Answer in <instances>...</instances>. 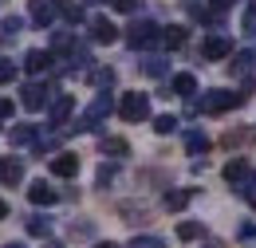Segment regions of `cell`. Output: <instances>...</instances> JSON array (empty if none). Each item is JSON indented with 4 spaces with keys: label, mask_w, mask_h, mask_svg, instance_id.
<instances>
[{
    "label": "cell",
    "mask_w": 256,
    "mask_h": 248,
    "mask_svg": "<svg viewBox=\"0 0 256 248\" xmlns=\"http://www.w3.org/2000/svg\"><path fill=\"white\" fill-rule=\"evenodd\" d=\"M174 94H182V98H193V94H197V79H193L190 71L174 75Z\"/></svg>",
    "instance_id": "cell-16"
},
{
    "label": "cell",
    "mask_w": 256,
    "mask_h": 248,
    "mask_svg": "<svg viewBox=\"0 0 256 248\" xmlns=\"http://www.w3.org/2000/svg\"><path fill=\"white\" fill-rule=\"evenodd\" d=\"M4 248H24V244H4Z\"/></svg>",
    "instance_id": "cell-43"
},
{
    "label": "cell",
    "mask_w": 256,
    "mask_h": 248,
    "mask_svg": "<svg viewBox=\"0 0 256 248\" xmlns=\"http://www.w3.org/2000/svg\"><path fill=\"white\" fill-rule=\"evenodd\" d=\"M98 150H102V154H114V158H126L130 154V146L122 142V138H102V142H98Z\"/></svg>",
    "instance_id": "cell-20"
},
{
    "label": "cell",
    "mask_w": 256,
    "mask_h": 248,
    "mask_svg": "<svg viewBox=\"0 0 256 248\" xmlns=\"http://www.w3.org/2000/svg\"><path fill=\"white\" fill-rule=\"evenodd\" d=\"M197 236H205V228L197 220H182L178 224V240H197Z\"/></svg>",
    "instance_id": "cell-24"
},
{
    "label": "cell",
    "mask_w": 256,
    "mask_h": 248,
    "mask_svg": "<svg viewBox=\"0 0 256 248\" xmlns=\"http://www.w3.org/2000/svg\"><path fill=\"white\" fill-rule=\"evenodd\" d=\"M28 16H32V24H40V28H48V24L56 20V0H32V8H28Z\"/></svg>",
    "instance_id": "cell-10"
},
{
    "label": "cell",
    "mask_w": 256,
    "mask_h": 248,
    "mask_svg": "<svg viewBox=\"0 0 256 248\" xmlns=\"http://www.w3.org/2000/svg\"><path fill=\"white\" fill-rule=\"evenodd\" d=\"M205 248H224V240H217V236H205Z\"/></svg>",
    "instance_id": "cell-39"
},
{
    "label": "cell",
    "mask_w": 256,
    "mask_h": 248,
    "mask_svg": "<svg viewBox=\"0 0 256 248\" xmlns=\"http://www.w3.org/2000/svg\"><path fill=\"white\" fill-rule=\"evenodd\" d=\"M12 79H16V63L0 60V87H4V83H12Z\"/></svg>",
    "instance_id": "cell-33"
},
{
    "label": "cell",
    "mask_w": 256,
    "mask_h": 248,
    "mask_svg": "<svg viewBox=\"0 0 256 248\" xmlns=\"http://www.w3.org/2000/svg\"><path fill=\"white\" fill-rule=\"evenodd\" d=\"M8 138H12V146H32V142H40V138H36V126H12V130H8Z\"/></svg>",
    "instance_id": "cell-17"
},
{
    "label": "cell",
    "mask_w": 256,
    "mask_h": 248,
    "mask_svg": "<svg viewBox=\"0 0 256 248\" xmlns=\"http://www.w3.org/2000/svg\"><path fill=\"white\" fill-rule=\"evenodd\" d=\"M118 114L126 118V122H146L150 118V94H138V91H130L118 98Z\"/></svg>",
    "instance_id": "cell-4"
},
{
    "label": "cell",
    "mask_w": 256,
    "mask_h": 248,
    "mask_svg": "<svg viewBox=\"0 0 256 248\" xmlns=\"http://www.w3.org/2000/svg\"><path fill=\"white\" fill-rule=\"evenodd\" d=\"M71 110H75V98H71V94H56V98H52V106H48V118H52V126H67Z\"/></svg>",
    "instance_id": "cell-7"
},
{
    "label": "cell",
    "mask_w": 256,
    "mask_h": 248,
    "mask_svg": "<svg viewBox=\"0 0 256 248\" xmlns=\"http://www.w3.org/2000/svg\"><path fill=\"white\" fill-rule=\"evenodd\" d=\"M91 40H95V44H114V40H118V28H114L106 16H95V20H91Z\"/></svg>",
    "instance_id": "cell-9"
},
{
    "label": "cell",
    "mask_w": 256,
    "mask_h": 248,
    "mask_svg": "<svg viewBox=\"0 0 256 248\" xmlns=\"http://www.w3.org/2000/svg\"><path fill=\"white\" fill-rule=\"evenodd\" d=\"M162 44H166V48H182V44H186V28H182V24L162 28Z\"/></svg>",
    "instance_id": "cell-19"
},
{
    "label": "cell",
    "mask_w": 256,
    "mask_h": 248,
    "mask_svg": "<svg viewBox=\"0 0 256 248\" xmlns=\"http://www.w3.org/2000/svg\"><path fill=\"white\" fill-rule=\"evenodd\" d=\"M110 110H114V98H110V94H98L95 102H91V106L71 122V130H98L102 118H110Z\"/></svg>",
    "instance_id": "cell-2"
},
{
    "label": "cell",
    "mask_w": 256,
    "mask_h": 248,
    "mask_svg": "<svg viewBox=\"0 0 256 248\" xmlns=\"http://www.w3.org/2000/svg\"><path fill=\"white\" fill-rule=\"evenodd\" d=\"M20 102H24V110H44V106H52L48 83H28V87L20 91Z\"/></svg>",
    "instance_id": "cell-5"
},
{
    "label": "cell",
    "mask_w": 256,
    "mask_h": 248,
    "mask_svg": "<svg viewBox=\"0 0 256 248\" xmlns=\"http://www.w3.org/2000/svg\"><path fill=\"white\" fill-rule=\"evenodd\" d=\"M52 174H56V178H75V174H79V158L75 154H56L52 158Z\"/></svg>",
    "instance_id": "cell-11"
},
{
    "label": "cell",
    "mask_w": 256,
    "mask_h": 248,
    "mask_svg": "<svg viewBox=\"0 0 256 248\" xmlns=\"http://www.w3.org/2000/svg\"><path fill=\"white\" fill-rule=\"evenodd\" d=\"M244 32L256 36V0H248V8H244Z\"/></svg>",
    "instance_id": "cell-32"
},
{
    "label": "cell",
    "mask_w": 256,
    "mask_h": 248,
    "mask_svg": "<svg viewBox=\"0 0 256 248\" xmlns=\"http://www.w3.org/2000/svg\"><path fill=\"white\" fill-rule=\"evenodd\" d=\"M28 197H32V205H56V201H60V193L48 186V182H36V186L28 189Z\"/></svg>",
    "instance_id": "cell-13"
},
{
    "label": "cell",
    "mask_w": 256,
    "mask_h": 248,
    "mask_svg": "<svg viewBox=\"0 0 256 248\" xmlns=\"http://www.w3.org/2000/svg\"><path fill=\"white\" fill-rule=\"evenodd\" d=\"M162 40V28L154 24V20H134L126 28V44L134 48V52H142V48H154Z\"/></svg>",
    "instance_id": "cell-3"
},
{
    "label": "cell",
    "mask_w": 256,
    "mask_h": 248,
    "mask_svg": "<svg viewBox=\"0 0 256 248\" xmlns=\"http://www.w3.org/2000/svg\"><path fill=\"white\" fill-rule=\"evenodd\" d=\"M232 4H236V0H213V12H217V16H221V12H228V8H232Z\"/></svg>",
    "instance_id": "cell-38"
},
{
    "label": "cell",
    "mask_w": 256,
    "mask_h": 248,
    "mask_svg": "<svg viewBox=\"0 0 256 248\" xmlns=\"http://www.w3.org/2000/svg\"><path fill=\"white\" fill-rule=\"evenodd\" d=\"M0 217H8V205H4V201H0Z\"/></svg>",
    "instance_id": "cell-40"
},
{
    "label": "cell",
    "mask_w": 256,
    "mask_h": 248,
    "mask_svg": "<svg viewBox=\"0 0 256 248\" xmlns=\"http://www.w3.org/2000/svg\"><path fill=\"white\" fill-rule=\"evenodd\" d=\"M95 248H114V244H110V240H102V244H95Z\"/></svg>",
    "instance_id": "cell-41"
},
{
    "label": "cell",
    "mask_w": 256,
    "mask_h": 248,
    "mask_svg": "<svg viewBox=\"0 0 256 248\" xmlns=\"http://www.w3.org/2000/svg\"><path fill=\"white\" fill-rule=\"evenodd\" d=\"M248 94H232V91H205L201 94V102H193L190 110H205V114H224V110H232V106H240Z\"/></svg>",
    "instance_id": "cell-1"
},
{
    "label": "cell",
    "mask_w": 256,
    "mask_h": 248,
    "mask_svg": "<svg viewBox=\"0 0 256 248\" xmlns=\"http://www.w3.org/2000/svg\"><path fill=\"white\" fill-rule=\"evenodd\" d=\"M126 248H166V240L162 236H134Z\"/></svg>",
    "instance_id": "cell-31"
},
{
    "label": "cell",
    "mask_w": 256,
    "mask_h": 248,
    "mask_svg": "<svg viewBox=\"0 0 256 248\" xmlns=\"http://www.w3.org/2000/svg\"><path fill=\"white\" fill-rule=\"evenodd\" d=\"M71 48H75V40H71L67 32H56V36H52V52H71Z\"/></svg>",
    "instance_id": "cell-30"
},
{
    "label": "cell",
    "mask_w": 256,
    "mask_h": 248,
    "mask_svg": "<svg viewBox=\"0 0 256 248\" xmlns=\"http://www.w3.org/2000/svg\"><path fill=\"white\" fill-rule=\"evenodd\" d=\"M248 170H252V166H248L244 158H232V162L224 166V182H228V186H240V182L248 178Z\"/></svg>",
    "instance_id": "cell-12"
},
{
    "label": "cell",
    "mask_w": 256,
    "mask_h": 248,
    "mask_svg": "<svg viewBox=\"0 0 256 248\" xmlns=\"http://www.w3.org/2000/svg\"><path fill=\"white\" fill-rule=\"evenodd\" d=\"M91 83L102 87V91H106V87H114V71H110V67H98V71H91Z\"/></svg>",
    "instance_id": "cell-26"
},
{
    "label": "cell",
    "mask_w": 256,
    "mask_h": 248,
    "mask_svg": "<svg viewBox=\"0 0 256 248\" xmlns=\"http://www.w3.org/2000/svg\"><path fill=\"white\" fill-rule=\"evenodd\" d=\"M201 56H205V60H228V56H232V40H228V36H221V32L205 36V44H201Z\"/></svg>",
    "instance_id": "cell-6"
},
{
    "label": "cell",
    "mask_w": 256,
    "mask_h": 248,
    "mask_svg": "<svg viewBox=\"0 0 256 248\" xmlns=\"http://www.w3.org/2000/svg\"><path fill=\"white\" fill-rule=\"evenodd\" d=\"M56 12L67 16L71 24H79V20H83V8H79V4H71V0H56Z\"/></svg>",
    "instance_id": "cell-23"
},
{
    "label": "cell",
    "mask_w": 256,
    "mask_h": 248,
    "mask_svg": "<svg viewBox=\"0 0 256 248\" xmlns=\"http://www.w3.org/2000/svg\"><path fill=\"white\" fill-rule=\"evenodd\" d=\"M256 63V52H240V56H232V75H248V67Z\"/></svg>",
    "instance_id": "cell-22"
},
{
    "label": "cell",
    "mask_w": 256,
    "mask_h": 248,
    "mask_svg": "<svg viewBox=\"0 0 256 248\" xmlns=\"http://www.w3.org/2000/svg\"><path fill=\"white\" fill-rule=\"evenodd\" d=\"M0 182L4 186H20L24 182V162L20 158H0Z\"/></svg>",
    "instance_id": "cell-8"
},
{
    "label": "cell",
    "mask_w": 256,
    "mask_h": 248,
    "mask_svg": "<svg viewBox=\"0 0 256 248\" xmlns=\"http://www.w3.org/2000/svg\"><path fill=\"white\" fill-rule=\"evenodd\" d=\"M24 67H28L32 75H40V71H48V67H52V52H40V48H32V52L24 56Z\"/></svg>",
    "instance_id": "cell-14"
},
{
    "label": "cell",
    "mask_w": 256,
    "mask_h": 248,
    "mask_svg": "<svg viewBox=\"0 0 256 248\" xmlns=\"http://www.w3.org/2000/svg\"><path fill=\"white\" fill-rule=\"evenodd\" d=\"M154 130H158V134H174V130H178V118H174V114H158V118H154Z\"/></svg>",
    "instance_id": "cell-29"
},
{
    "label": "cell",
    "mask_w": 256,
    "mask_h": 248,
    "mask_svg": "<svg viewBox=\"0 0 256 248\" xmlns=\"http://www.w3.org/2000/svg\"><path fill=\"white\" fill-rule=\"evenodd\" d=\"M110 8H114V12H134L138 0H110Z\"/></svg>",
    "instance_id": "cell-34"
},
{
    "label": "cell",
    "mask_w": 256,
    "mask_h": 248,
    "mask_svg": "<svg viewBox=\"0 0 256 248\" xmlns=\"http://www.w3.org/2000/svg\"><path fill=\"white\" fill-rule=\"evenodd\" d=\"M110 178H114V166H102L98 170V186H110Z\"/></svg>",
    "instance_id": "cell-36"
},
{
    "label": "cell",
    "mask_w": 256,
    "mask_h": 248,
    "mask_svg": "<svg viewBox=\"0 0 256 248\" xmlns=\"http://www.w3.org/2000/svg\"><path fill=\"white\" fill-rule=\"evenodd\" d=\"M186 205H190V189H170V193H166V209H170V213H182Z\"/></svg>",
    "instance_id": "cell-18"
},
{
    "label": "cell",
    "mask_w": 256,
    "mask_h": 248,
    "mask_svg": "<svg viewBox=\"0 0 256 248\" xmlns=\"http://www.w3.org/2000/svg\"><path fill=\"white\" fill-rule=\"evenodd\" d=\"M44 248H64V244H44Z\"/></svg>",
    "instance_id": "cell-42"
},
{
    "label": "cell",
    "mask_w": 256,
    "mask_h": 248,
    "mask_svg": "<svg viewBox=\"0 0 256 248\" xmlns=\"http://www.w3.org/2000/svg\"><path fill=\"white\" fill-rule=\"evenodd\" d=\"M186 150H190V154H205V150H209V138H205L201 130H190V134H186Z\"/></svg>",
    "instance_id": "cell-21"
},
{
    "label": "cell",
    "mask_w": 256,
    "mask_h": 248,
    "mask_svg": "<svg viewBox=\"0 0 256 248\" xmlns=\"http://www.w3.org/2000/svg\"><path fill=\"white\" fill-rule=\"evenodd\" d=\"M20 32H24V20H20V16H4V20H0V44H12Z\"/></svg>",
    "instance_id": "cell-15"
},
{
    "label": "cell",
    "mask_w": 256,
    "mask_h": 248,
    "mask_svg": "<svg viewBox=\"0 0 256 248\" xmlns=\"http://www.w3.org/2000/svg\"><path fill=\"white\" fill-rule=\"evenodd\" d=\"M28 232H32V236H48V232H52V220L48 217H28Z\"/></svg>",
    "instance_id": "cell-27"
},
{
    "label": "cell",
    "mask_w": 256,
    "mask_h": 248,
    "mask_svg": "<svg viewBox=\"0 0 256 248\" xmlns=\"http://www.w3.org/2000/svg\"><path fill=\"white\" fill-rule=\"evenodd\" d=\"M95 228H91V220H83V224H71V236H91Z\"/></svg>",
    "instance_id": "cell-35"
},
{
    "label": "cell",
    "mask_w": 256,
    "mask_h": 248,
    "mask_svg": "<svg viewBox=\"0 0 256 248\" xmlns=\"http://www.w3.org/2000/svg\"><path fill=\"white\" fill-rule=\"evenodd\" d=\"M142 71H146L150 79H162V75H166V60H162V56H150V60L142 63Z\"/></svg>",
    "instance_id": "cell-25"
},
{
    "label": "cell",
    "mask_w": 256,
    "mask_h": 248,
    "mask_svg": "<svg viewBox=\"0 0 256 248\" xmlns=\"http://www.w3.org/2000/svg\"><path fill=\"white\" fill-rule=\"evenodd\" d=\"M232 189H236V193H244L248 201H256V170H248V178H244L240 186H232Z\"/></svg>",
    "instance_id": "cell-28"
},
{
    "label": "cell",
    "mask_w": 256,
    "mask_h": 248,
    "mask_svg": "<svg viewBox=\"0 0 256 248\" xmlns=\"http://www.w3.org/2000/svg\"><path fill=\"white\" fill-rule=\"evenodd\" d=\"M8 118H12V102H8V98H0V122H8Z\"/></svg>",
    "instance_id": "cell-37"
}]
</instances>
